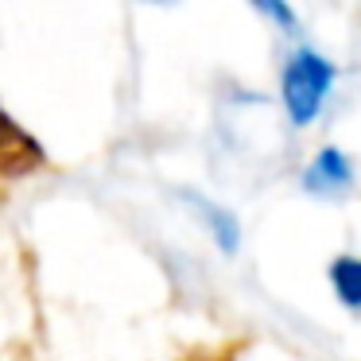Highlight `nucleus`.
Instances as JSON below:
<instances>
[{
  "mask_svg": "<svg viewBox=\"0 0 361 361\" xmlns=\"http://www.w3.org/2000/svg\"><path fill=\"white\" fill-rule=\"evenodd\" d=\"M330 82H334V71L322 55L303 47L288 59V66H283V105H288L291 125H311L319 117Z\"/></svg>",
  "mask_w": 361,
  "mask_h": 361,
  "instance_id": "nucleus-1",
  "label": "nucleus"
},
{
  "mask_svg": "<svg viewBox=\"0 0 361 361\" xmlns=\"http://www.w3.org/2000/svg\"><path fill=\"white\" fill-rule=\"evenodd\" d=\"M43 167V148L0 109V198L12 190V183L27 179Z\"/></svg>",
  "mask_w": 361,
  "mask_h": 361,
  "instance_id": "nucleus-2",
  "label": "nucleus"
},
{
  "mask_svg": "<svg viewBox=\"0 0 361 361\" xmlns=\"http://www.w3.org/2000/svg\"><path fill=\"white\" fill-rule=\"evenodd\" d=\"M350 183H353V167L338 148H322L319 159L311 164V171H307V187L311 190H345Z\"/></svg>",
  "mask_w": 361,
  "mask_h": 361,
  "instance_id": "nucleus-3",
  "label": "nucleus"
},
{
  "mask_svg": "<svg viewBox=\"0 0 361 361\" xmlns=\"http://www.w3.org/2000/svg\"><path fill=\"white\" fill-rule=\"evenodd\" d=\"M330 283H334L338 299H342L350 311L361 314V260L357 257H338L330 264Z\"/></svg>",
  "mask_w": 361,
  "mask_h": 361,
  "instance_id": "nucleus-4",
  "label": "nucleus"
},
{
  "mask_svg": "<svg viewBox=\"0 0 361 361\" xmlns=\"http://www.w3.org/2000/svg\"><path fill=\"white\" fill-rule=\"evenodd\" d=\"M260 12H268V16H276L283 27H291V12L283 8V4H260Z\"/></svg>",
  "mask_w": 361,
  "mask_h": 361,
  "instance_id": "nucleus-5",
  "label": "nucleus"
},
{
  "mask_svg": "<svg viewBox=\"0 0 361 361\" xmlns=\"http://www.w3.org/2000/svg\"><path fill=\"white\" fill-rule=\"evenodd\" d=\"M190 361H221V357H210V353H198V357H190Z\"/></svg>",
  "mask_w": 361,
  "mask_h": 361,
  "instance_id": "nucleus-6",
  "label": "nucleus"
}]
</instances>
